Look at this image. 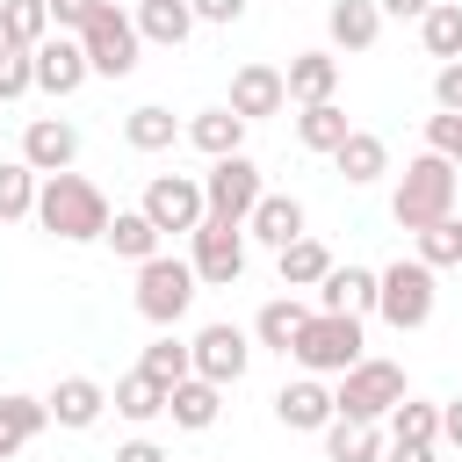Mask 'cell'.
Segmentation results:
<instances>
[{"mask_svg":"<svg viewBox=\"0 0 462 462\" xmlns=\"http://www.w3.org/2000/svg\"><path fill=\"white\" fill-rule=\"evenodd\" d=\"M108 195L87 180V173H51L36 188V224L58 238V245H87V238H108Z\"/></svg>","mask_w":462,"mask_h":462,"instance_id":"1","label":"cell"},{"mask_svg":"<svg viewBox=\"0 0 462 462\" xmlns=\"http://www.w3.org/2000/svg\"><path fill=\"white\" fill-rule=\"evenodd\" d=\"M390 217L419 238L426 224H440V217H455V166L440 159V152H419V159H404V173H397V195H390Z\"/></svg>","mask_w":462,"mask_h":462,"instance_id":"2","label":"cell"},{"mask_svg":"<svg viewBox=\"0 0 462 462\" xmlns=\"http://www.w3.org/2000/svg\"><path fill=\"white\" fill-rule=\"evenodd\" d=\"M411 390H404V368L397 361H354L346 375H339V390H332V404H339V419H354V426H383L397 404H404Z\"/></svg>","mask_w":462,"mask_h":462,"instance_id":"3","label":"cell"},{"mask_svg":"<svg viewBox=\"0 0 462 462\" xmlns=\"http://www.w3.org/2000/svg\"><path fill=\"white\" fill-rule=\"evenodd\" d=\"M195 260H180V253H159V260H144L137 267V318L144 325H159V332H173L180 318H188V303H195Z\"/></svg>","mask_w":462,"mask_h":462,"instance_id":"4","label":"cell"},{"mask_svg":"<svg viewBox=\"0 0 462 462\" xmlns=\"http://www.w3.org/2000/svg\"><path fill=\"white\" fill-rule=\"evenodd\" d=\"M375 318H383L390 332H419V325L433 318V267H426L419 253L375 267Z\"/></svg>","mask_w":462,"mask_h":462,"instance_id":"5","label":"cell"},{"mask_svg":"<svg viewBox=\"0 0 462 462\" xmlns=\"http://www.w3.org/2000/svg\"><path fill=\"white\" fill-rule=\"evenodd\" d=\"M361 346H368V339H361V318L310 310V325L296 332V346H289V354H296V368H303V375H346L354 361H368Z\"/></svg>","mask_w":462,"mask_h":462,"instance_id":"6","label":"cell"},{"mask_svg":"<svg viewBox=\"0 0 462 462\" xmlns=\"http://www.w3.org/2000/svg\"><path fill=\"white\" fill-rule=\"evenodd\" d=\"M79 43H87V65H94L101 79H130V72H137V51H144L130 7H116V0H101V14L79 29Z\"/></svg>","mask_w":462,"mask_h":462,"instance_id":"7","label":"cell"},{"mask_svg":"<svg viewBox=\"0 0 462 462\" xmlns=\"http://www.w3.org/2000/svg\"><path fill=\"white\" fill-rule=\"evenodd\" d=\"M188 260H195V282H202V289H231V282L245 274V224L202 217L195 238H188Z\"/></svg>","mask_w":462,"mask_h":462,"instance_id":"8","label":"cell"},{"mask_svg":"<svg viewBox=\"0 0 462 462\" xmlns=\"http://www.w3.org/2000/svg\"><path fill=\"white\" fill-rule=\"evenodd\" d=\"M260 195H267V180H260V166H253L245 152H231V159H209V173H202V202H209V217H231V224H245Z\"/></svg>","mask_w":462,"mask_h":462,"instance_id":"9","label":"cell"},{"mask_svg":"<svg viewBox=\"0 0 462 462\" xmlns=\"http://www.w3.org/2000/svg\"><path fill=\"white\" fill-rule=\"evenodd\" d=\"M137 209H144L159 231H188V238H195V224L209 217V202H202V173H152Z\"/></svg>","mask_w":462,"mask_h":462,"instance_id":"10","label":"cell"},{"mask_svg":"<svg viewBox=\"0 0 462 462\" xmlns=\"http://www.w3.org/2000/svg\"><path fill=\"white\" fill-rule=\"evenodd\" d=\"M188 354H195V375H202V383L231 390V383L253 368V332H238L231 318H217V325H202V332L188 339Z\"/></svg>","mask_w":462,"mask_h":462,"instance_id":"11","label":"cell"},{"mask_svg":"<svg viewBox=\"0 0 462 462\" xmlns=\"http://www.w3.org/2000/svg\"><path fill=\"white\" fill-rule=\"evenodd\" d=\"M87 79H94V65H87V43H79V36H51V43H36V94L65 101V94H79Z\"/></svg>","mask_w":462,"mask_h":462,"instance_id":"12","label":"cell"},{"mask_svg":"<svg viewBox=\"0 0 462 462\" xmlns=\"http://www.w3.org/2000/svg\"><path fill=\"white\" fill-rule=\"evenodd\" d=\"M72 159H79V130H72L65 116H29V130H22V166H36V173L51 180V173H72Z\"/></svg>","mask_w":462,"mask_h":462,"instance_id":"13","label":"cell"},{"mask_svg":"<svg viewBox=\"0 0 462 462\" xmlns=\"http://www.w3.org/2000/svg\"><path fill=\"white\" fill-rule=\"evenodd\" d=\"M274 419H282L289 433H325V426L339 419V404H332L325 375H296V383L274 390Z\"/></svg>","mask_w":462,"mask_h":462,"instance_id":"14","label":"cell"},{"mask_svg":"<svg viewBox=\"0 0 462 462\" xmlns=\"http://www.w3.org/2000/svg\"><path fill=\"white\" fill-rule=\"evenodd\" d=\"M231 108L245 116V123H260V116H282L289 108V79H282V65H238L231 72Z\"/></svg>","mask_w":462,"mask_h":462,"instance_id":"15","label":"cell"},{"mask_svg":"<svg viewBox=\"0 0 462 462\" xmlns=\"http://www.w3.org/2000/svg\"><path fill=\"white\" fill-rule=\"evenodd\" d=\"M43 404H51V426H65V433H87V426H101V411H108V390H101L94 375H58Z\"/></svg>","mask_w":462,"mask_h":462,"instance_id":"16","label":"cell"},{"mask_svg":"<svg viewBox=\"0 0 462 462\" xmlns=\"http://www.w3.org/2000/svg\"><path fill=\"white\" fill-rule=\"evenodd\" d=\"M325 36H332V51L361 58V51H375V36H383V7H375V0H332V7H325Z\"/></svg>","mask_w":462,"mask_h":462,"instance_id":"17","label":"cell"},{"mask_svg":"<svg viewBox=\"0 0 462 462\" xmlns=\"http://www.w3.org/2000/svg\"><path fill=\"white\" fill-rule=\"evenodd\" d=\"M318 310H332V318H368L375 310V267H332L325 282H318Z\"/></svg>","mask_w":462,"mask_h":462,"instance_id":"18","label":"cell"},{"mask_svg":"<svg viewBox=\"0 0 462 462\" xmlns=\"http://www.w3.org/2000/svg\"><path fill=\"white\" fill-rule=\"evenodd\" d=\"M245 238H260V245H274V253H282V245H296V238H303V202L267 188V195L253 202V217H245Z\"/></svg>","mask_w":462,"mask_h":462,"instance_id":"19","label":"cell"},{"mask_svg":"<svg viewBox=\"0 0 462 462\" xmlns=\"http://www.w3.org/2000/svg\"><path fill=\"white\" fill-rule=\"evenodd\" d=\"M282 79H289V101H296V108L332 101V94H339V58H332V51H296Z\"/></svg>","mask_w":462,"mask_h":462,"instance_id":"20","label":"cell"},{"mask_svg":"<svg viewBox=\"0 0 462 462\" xmlns=\"http://www.w3.org/2000/svg\"><path fill=\"white\" fill-rule=\"evenodd\" d=\"M130 22H137L144 43H166V51H180V43L195 36V7H188V0H137Z\"/></svg>","mask_w":462,"mask_h":462,"instance_id":"21","label":"cell"},{"mask_svg":"<svg viewBox=\"0 0 462 462\" xmlns=\"http://www.w3.org/2000/svg\"><path fill=\"white\" fill-rule=\"evenodd\" d=\"M43 426H51V404H43V397L7 390V397H0V462H14V455L43 433Z\"/></svg>","mask_w":462,"mask_h":462,"instance_id":"22","label":"cell"},{"mask_svg":"<svg viewBox=\"0 0 462 462\" xmlns=\"http://www.w3.org/2000/svg\"><path fill=\"white\" fill-rule=\"evenodd\" d=\"M332 267H339V260H332V253H325V238H310V231H303L296 245H282V253H274V274H282V289H289V296H296V289H318Z\"/></svg>","mask_w":462,"mask_h":462,"instance_id":"23","label":"cell"},{"mask_svg":"<svg viewBox=\"0 0 462 462\" xmlns=\"http://www.w3.org/2000/svg\"><path fill=\"white\" fill-rule=\"evenodd\" d=\"M303 325H310V303H296V296H267V303H260V318H253V346L289 354Z\"/></svg>","mask_w":462,"mask_h":462,"instance_id":"24","label":"cell"},{"mask_svg":"<svg viewBox=\"0 0 462 462\" xmlns=\"http://www.w3.org/2000/svg\"><path fill=\"white\" fill-rule=\"evenodd\" d=\"M217 411H224V390H217V383H202V375H188V383H173V390H166V419H173V426H188V433H209V426H217Z\"/></svg>","mask_w":462,"mask_h":462,"instance_id":"25","label":"cell"},{"mask_svg":"<svg viewBox=\"0 0 462 462\" xmlns=\"http://www.w3.org/2000/svg\"><path fill=\"white\" fill-rule=\"evenodd\" d=\"M346 137H354V123H346L339 101H310V108H296V144H303V152H325V159H332Z\"/></svg>","mask_w":462,"mask_h":462,"instance_id":"26","label":"cell"},{"mask_svg":"<svg viewBox=\"0 0 462 462\" xmlns=\"http://www.w3.org/2000/svg\"><path fill=\"white\" fill-rule=\"evenodd\" d=\"M188 144L195 152H209V159H231V152H245V116L224 101V108H202L195 123H188Z\"/></svg>","mask_w":462,"mask_h":462,"instance_id":"27","label":"cell"},{"mask_svg":"<svg viewBox=\"0 0 462 462\" xmlns=\"http://www.w3.org/2000/svg\"><path fill=\"white\" fill-rule=\"evenodd\" d=\"M332 166H339V180H346V188H368V180H383V173H390V144H383L375 130H354V137L332 152Z\"/></svg>","mask_w":462,"mask_h":462,"instance_id":"28","label":"cell"},{"mask_svg":"<svg viewBox=\"0 0 462 462\" xmlns=\"http://www.w3.org/2000/svg\"><path fill=\"white\" fill-rule=\"evenodd\" d=\"M159 238H166V231H159L144 209H116V217H108V253H116V260H130V267L159 260Z\"/></svg>","mask_w":462,"mask_h":462,"instance_id":"29","label":"cell"},{"mask_svg":"<svg viewBox=\"0 0 462 462\" xmlns=\"http://www.w3.org/2000/svg\"><path fill=\"white\" fill-rule=\"evenodd\" d=\"M58 36V22H51V0H0V43H14V51H36V43H51Z\"/></svg>","mask_w":462,"mask_h":462,"instance_id":"30","label":"cell"},{"mask_svg":"<svg viewBox=\"0 0 462 462\" xmlns=\"http://www.w3.org/2000/svg\"><path fill=\"white\" fill-rule=\"evenodd\" d=\"M108 404H116L130 426H152V419H166V383H159V375H144V368H130V375L108 390Z\"/></svg>","mask_w":462,"mask_h":462,"instance_id":"31","label":"cell"},{"mask_svg":"<svg viewBox=\"0 0 462 462\" xmlns=\"http://www.w3.org/2000/svg\"><path fill=\"white\" fill-rule=\"evenodd\" d=\"M383 433H390L397 448H440V404H426V397H404V404L383 419Z\"/></svg>","mask_w":462,"mask_h":462,"instance_id":"32","label":"cell"},{"mask_svg":"<svg viewBox=\"0 0 462 462\" xmlns=\"http://www.w3.org/2000/svg\"><path fill=\"white\" fill-rule=\"evenodd\" d=\"M383 448H390L383 426H354V419L325 426V462H383Z\"/></svg>","mask_w":462,"mask_h":462,"instance_id":"33","label":"cell"},{"mask_svg":"<svg viewBox=\"0 0 462 462\" xmlns=\"http://www.w3.org/2000/svg\"><path fill=\"white\" fill-rule=\"evenodd\" d=\"M173 137H188V130H180L173 108H159V101H144V108L123 116V144H130V152H166Z\"/></svg>","mask_w":462,"mask_h":462,"instance_id":"34","label":"cell"},{"mask_svg":"<svg viewBox=\"0 0 462 462\" xmlns=\"http://www.w3.org/2000/svg\"><path fill=\"white\" fill-rule=\"evenodd\" d=\"M419 43H426V58L455 65V58H462V7H455V0H433L426 22H419Z\"/></svg>","mask_w":462,"mask_h":462,"instance_id":"35","label":"cell"},{"mask_svg":"<svg viewBox=\"0 0 462 462\" xmlns=\"http://www.w3.org/2000/svg\"><path fill=\"white\" fill-rule=\"evenodd\" d=\"M36 188H43V173H36V166H22V159H0V224H22V217H36Z\"/></svg>","mask_w":462,"mask_h":462,"instance_id":"36","label":"cell"},{"mask_svg":"<svg viewBox=\"0 0 462 462\" xmlns=\"http://www.w3.org/2000/svg\"><path fill=\"white\" fill-rule=\"evenodd\" d=\"M137 368H144V375H159V383L173 390V383H188V375H195V354H188V339L159 332V339L144 346V361H137Z\"/></svg>","mask_w":462,"mask_h":462,"instance_id":"37","label":"cell"},{"mask_svg":"<svg viewBox=\"0 0 462 462\" xmlns=\"http://www.w3.org/2000/svg\"><path fill=\"white\" fill-rule=\"evenodd\" d=\"M419 260L426 267H462V217H440L419 231Z\"/></svg>","mask_w":462,"mask_h":462,"instance_id":"38","label":"cell"},{"mask_svg":"<svg viewBox=\"0 0 462 462\" xmlns=\"http://www.w3.org/2000/svg\"><path fill=\"white\" fill-rule=\"evenodd\" d=\"M22 94H36V51L0 43V101H22Z\"/></svg>","mask_w":462,"mask_h":462,"instance_id":"39","label":"cell"},{"mask_svg":"<svg viewBox=\"0 0 462 462\" xmlns=\"http://www.w3.org/2000/svg\"><path fill=\"white\" fill-rule=\"evenodd\" d=\"M426 152H440L462 173V116H426Z\"/></svg>","mask_w":462,"mask_h":462,"instance_id":"40","label":"cell"},{"mask_svg":"<svg viewBox=\"0 0 462 462\" xmlns=\"http://www.w3.org/2000/svg\"><path fill=\"white\" fill-rule=\"evenodd\" d=\"M94 14H101V0H51V22H58V36H79Z\"/></svg>","mask_w":462,"mask_h":462,"instance_id":"41","label":"cell"},{"mask_svg":"<svg viewBox=\"0 0 462 462\" xmlns=\"http://www.w3.org/2000/svg\"><path fill=\"white\" fill-rule=\"evenodd\" d=\"M433 101H440V116H462V58L433 72Z\"/></svg>","mask_w":462,"mask_h":462,"instance_id":"42","label":"cell"},{"mask_svg":"<svg viewBox=\"0 0 462 462\" xmlns=\"http://www.w3.org/2000/svg\"><path fill=\"white\" fill-rule=\"evenodd\" d=\"M188 7H195V22H217V29H231L245 14V0H188Z\"/></svg>","mask_w":462,"mask_h":462,"instance_id":"43","label":"cell"},{"mask_svg":"<svg viewBox=\"0 0 462 462\" xmlns=\"http://www.w3.org/2000/svg\"><path fill=\"white\" fill-rule=\"evenodd\" d=\"M116 462H173V455H166L159 440H123V448H116Z\"/></svg>","mask_w":462,"mask_h":462,"instance_id":"44","label":"cell"},{"mask_svg":"<svg viewBox=\"0 0 462 462\" xmlns=\"http://www.w3.org/2000/svg\"><path fill=\"white\" fill-rule=\"evenodd\" d=\"M375 7H383V22H390V14H397V22H426L433 0H375Z\"/></svg>","mask_w":462,"mask_h":462,"instance_id":"45","label":"cell"},{"mask_svg":"<svg viewBox=\"0 0 462 462\" xmlns=\"http://www.w3.org/2000/svg\"><path fill=\"white\" fill-rule=\"evenodd\" d=\"M440 440H448V448H462V397H455V404H440Z\"/></svg>","mask_w":462,"mask_h":462,"instance_id":"46","label":"cell"},{"mask_svg":"<svg viewBox=\"0 0 462 462\" xmlns=\"http://www.w3.org/2000/svg\"><path fill=\"white\" fill-rule=\"evenodd\" d=\"M383 462H433V448H397V440H390V448H383Z\"/></svg>","mask_w":462,"mask_h":462,"instance_id":"47","label":"cell"},{"mask_svg":"<svg viewBox=\"0 0 462 462\" xmlns=\"http://www.w3.org/2000/svg\"><path fill=\"white\" fill-rule=\"evenodd\" d=\"M455 7H462V0H455Z\"/></svg>","mask_w":462,"mask_h":462,"instance_id":"48","label":"cell"}]
</instances>
